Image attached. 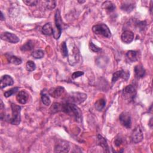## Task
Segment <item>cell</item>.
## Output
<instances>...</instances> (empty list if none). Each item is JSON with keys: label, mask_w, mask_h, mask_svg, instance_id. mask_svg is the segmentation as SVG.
I'll return each mask as SVG.
<instances>
[{"label": "cell", "mask_w": 153, "mask_h": 153, "mask_svg": "<svg viewBox=\"0 0 153 153\" xmlns=\"http://www.w3.org/2000/svg\"><path fill=\"white\" fill-rule=\"evenodd\" d=\"M61 111L72 115L78 122L82 121V112L81 109L74 103L68 102L62 103Z\"/></svg>", "instance_id": "cell-1"}, {"label": "cell", "mask_w": 153, "mask_h": 153, "mask_svg": "<svg viewBox=\"0 0 153 153\" xmlns=\"http://www.w3.org/2000/svg\"><path fill=\"white\" fill-rule=\"evenodd\" d=\"M54 22H55V28L53 29V35L54 38L56 39H58L62 31V20L60 16V13L59 10H57L55 13L54 16Z\"/></svg>", "instance_id": "cell-2"}, {"label": "cell", "mask_w": 153, "mask_h": 153, "mask_svg": "<svg viewBox=\"0 0 153 153\" xmlns=\"http://www.w3.org/2000/svg\"><path fill=\"white\" fill-rule=\"evenodd\" d=\"M11 108L12 116L10 118V123L13 125H19L21 121V107L16 104L11 103Z\"/></svg>", "instance_id": "cell-3"}, {"label": "cell", "mask_w": 153, "mask_h": 153, "mask_svg": "<svg viewBox=\"0 0 153 153\" xmlns=\"http://www.w3.org/2000/svg\"><path fill=\"white\" fill-rule=\"evenodd\" d=\"M93 32L97 34L103 36L106 38H110L111 36V32L108 26L104 23L96 25L92 27Z\"/></svg>", "instance_id": "cell-4"}, {"label": "cell", "mask_w": 153, "mask_h": 153, "mask_svg": "<svg viewBox=\"0 0 153 153\" xmlns=\"http://www.w3.org/2000/svg\"><path fill=\"white\" fill-rule=\"evenodd\" d=\"M87 99V94L82 93H72L68 97V103H81L85 101Z\"/></svg>", "instance_id": "cell-5"}, {"label": "cell", "mask_w": 153, "mask_h": 153, "mask_svg": "<svg viewBox=\"0 0 153 153\" xmlns=\"http://www.w3.org/2000/svg\"><path fill=\"white\" fill-rule=\"evenodd\" d=\"M136 94V90L132 85H127L123 91V95L125 99L128 101L133 100Z\"/></svg>", "instance_id": "cell-6"}, {"label": "cell", "mask_w": 153, "mask_h": 153, "mask_svg": "<svg viewBox=\"0 0 153 153\" xmlns=\"http://www.w3.org/2000/svg\"><path fill=\"white\" fill-rule=\"evenodd\" d=\"M68 62L69 65L74 66L79 62V51L77 47L74 45L71 53L68 54Z\"/></svg>", "instance_id": "cell-7"}, {"label": "cell", "mask_w": 153, "mask_h": 153, "mask_svg": "<svg viewBox=\"0 0 153 153\" xmlns=\"http://www.w3.org/2000/svg\"><path fill=\"white\" fill-rule=\"evenodd\" d=\"M70 149L68 142L60 140L56 143L54 147V152H68Z\"/></svg>", "instance_id": "cell-8"}, {"label": "cell", "mask_w": 153, "mask_h": 153, "mask_svg": "<svg viewBox=\"0 0 153 153\" xmlns=\"http://www.w3.org/2000/svg\"><path fill=\"white\" fill-rule=\"evenodd\" d=\"M121 124L126 128H130L131 126V119L129 113L127 112H122L119 117Z\"/></svg>", "instance_id": "cell-9"}, {"label": "cell", "mask_w": 153, "mask_h": 153, "mask_svg": "<svg viewBox=\"0 0 153 153\" xmlns=\"http://www.w3.org/2000/svg\"><path fill=\"white\" fill-rule=\"evenodd\" d=\"M130 76V72L124 70H120L113 74L112 78V82H115L119 78H122L125 81H127Z\"/></svg>", "instance_id": "cell-10"}, {"label": "cell", "mask_w": 153, "mask_h": 153, "mask_svg": "<svg viewBox=\"0 0 153 153\" xmlns=\"http://www.w3.org/2000/svg\"><path fill=\"white\" fill-rule=\"evenodd\" d=\"M1 39L2 40L7 41L10 43L16 44L19 41V38L15 35L12 33H10L8 32H3L1 34Z\"/></svg>", "instance_id": "cell-11"}, {"label": "cell", "mask_w": 153, "mask_h": 153, "mask_svg": "<svg viewBox=\"0 0 153 153\" xmlns=\"http://www.w3.org/2000/svg\"><path fill=\"white\" fill-rule=\"evenodd\" d=\"M143 139V133L139 126H137L131 133V140L134 143L140 142Z\"/></svg>", "instance_id": "cell-12"}, {"label": "cell", "mask_w": 153, "mask_h": 153, "mask_svg": "<svg viewBox=\"0 0 153 153\" xmlns=\"http://www.w3.org/2000/svg\"><path fill=\"white\" fill-rule=\"evenodd\" d=\"M65 92V88L61 86L51 88L48 91V94L54 98H58L60 97Z\"/></svg>", "instance_id": "cell-13"}, {"label": "cell", "mask_w": 153, "mask_h": 153, "mask_svg": "<svg viewBox=\"0 0 153 153\" xmlns=\"http://www.w3.org/2000/svg\"><path fill=\"white\" fill-rule=\"evenodd\" d=\"M14 84V80L12 77L8 75H4L1 76L0 81L1 88L2 89L7 86L12 85Z\"/></svg>", "instance_id": "cell-14"}, {"label": "cell", "mask_w": 153, "mask_h": 153, "mask_svg": "<svg viewBox=\"0 0 153 153\" xmlns=\"http://www.w3.org/2000/svg\"><path fill=\"white\" fill-rule=\"evenodd\" d=\"M121 38L123 42L129 44L134 39V33L130 30H125L121 34Z\"/></svg>", "instance_id": "cell-15"}, {"label": "cell", "mask_w": 153, "mask_h": 153, "mask_svg": "<svg viewBox=\"0 0 153 153\" xmlns=\"http://www.w3.org/2000/svg\"><path fill=\"white\" fill-rule=\"evenodd\" d=\"M29 94L25 90L19 91L16 96V99L17 102L21 104H25L27 102Z\"/></svg>", "instance_id": "cell-16"}, {"label": "cell", "mask_w": 153, "mask_h": 153, "mask_svg": "<svg viewBox=\"0 0 153 153\" xmlns=\"http://www.w3.org/2000/svg\"><path fill=\"white\" fill-rule=\"evenodd\" d=\"M134 7V2L133 1H124L121 5V8L127 13L131 12Z\"/></svg>", "instance_id": "cell-17"}, {"label": "cell", "mask_w": 153, "mask_h": 153, "mask_svg": "<svg viewBox=\"0 0 153 153\" xmlns=\"http://www.w3.org/2000/svg\"><path fill=\"white\" fill-rule=\"evenodd\" d=\"M126 57L130 62H136L139 59V52L135 50L128 51L126 53Z\"/></svg>", "instance_id": "cell-18"}, {"label": "cell", "mask_w": 153, "mask_h": 153, "mask_svg": "<svg viewBox=\"0 0 153 153\" xmlns=\"http://www.w3.org/2000/svg\"><path fill=\"white\" fill-rule=\"evenodd\" d=\"M97 143L99 146H100L106 152H108V145L107 143V141L105 138H104L100 134L97 135Z\"/></svg>", "instance_id": "cell-19"}, {"label": "cell", "mask_w": 153, "mask_h": 153, "mask_svg": "<svg viewBox=\"0 0 153 153\" xmlns=\"http://www.w3.org/2000/svg\"><path fill=\"white\" fill-rule=\"evenodd\" d=\"M134 71L136 75L138 78H142L145 74V70L141 64L137 65L134 68Z\"/></svg>", "instance_id": "cell-20"}, {"label": "cell", "mask_w": 153, "mask_h": 153, "mask_svg": "<svg viewBox=\"0 0 153 153\" xmlns=\"http://www.w3.org/2000/svg\"><path fill=\"white\" fill-rule=\"evenodd\" d=\"M53 29L50 23L45 24V25L42 28V33L45 35H51L53 34Z\"/></svg>", "instance_id": "cell-21"}, {"label": "cell", "mask_w": 153, "mask_h": 153, "mask_svg": "<svg viewBox=\"0 0 153 153\" xmlns=\"http://www.w3.org/2000/svg\"><path fill=\"white\" fill-rule=\"evenodd\" d=\"M7 59L10 63L16 65H20L22 62L21 58L17 57L16 56H12V55H10V54L7 55Z\"/></svg>", "instance_id": "cell-22"}, {"label": "cell", "mask_w": 153, "mask_h": 153, "mask_svg": "<svg viewBox=\"0 0 153 153\" xmlns=\"http://www.w3.org/2000/svg\"><path fill=\"white\" fill-rule=\"evenodd\" d=\"M105 105H106V100L104 99H100L97 100L94 104L96 109L99 111H102L104 108Z\"/></svg>", "instance_id": "cell-23"}, {"label": "cell", "mask_w": 153, "mask_h": 153, "mask_svg": "<svg viewBox=\"0 0 153 153\" xmlns=\"http://www.w3.org/2000/svg\"><path fill=\"white\" fill-rule=\"evenodd\" d=\"M102 8L108 11L112 12L115 9V5L111 1H105L102 4Z\"/></svg>", "instance_id": "cell-24"}, {"label": "cell", "mask_w": 153, "mask_h": 153, "mask_svg": "<svg viewBox=\"0 0 153 153\" xmlns=\"http://www.w3.org/2000/svg\"><path fill=\"white\" fill-rule=\"evenodd\" d=\"M34 45L32 41L29 40L27 42H26L24 45H23L20 49L23 51H30L33 48Z\"/></svg>", "instance_id": "cell-25"}, {"label": "cell", "mask_w": 153, "mask_h": 153, "mask_svg": "<svg viewBox=\"0 0 153 153\" xmlns=\"http://www.w3.org/2000/svg\"><path fill=\"white\" fill-rule=\"evenodd\" d=\"M62 109V103H54L50 108L51 113L54 114L58 112H61Z\"/></svg>", "instance_id": "cell-26"}, {"label": "cell", "mask_w": 153, "mask_h": 153, "mask_svg": "<svg viewBox=\"0 0 153 153\" xmlns=\"http://www.w3.org/2000/svg\"><path fill=\"white\" fill-rule=\"evenodd\" d=\"M44 52L42 50H36L33 51L32 53V56L36 59H39L42 58L44 57Z\"/></svg>", "instance_id": "cell-27"}, {"label": "cell", "mask_w": 153, "mask_h": 153, "mask_svg": "<svg viewBox=\"0 0 153 153\" xmlns=\"http://www.w3.org/2000/svg\"><path fill=\"white\" fill-rule=\"evenodd\" d=\"M41 100L42 102V103L46 105V106H48L50 105L51 103V100L48 97V96H47L45 93H44V92L41 93Z\"/></svg>", "instance_id": "cell-28"}, {"label": "cell", "mask_w": 153, "mask_h": 153, "mask_svg": "<svg viewBox=\"0 0 153 153\" xmlns=\"http://www.w3.org/2000/svg\"><path fill=\"white\" fill-rule=\"evenodd\" d=\"M26 70L29 72H32L33 71L35 68H36V65L35 64V63L32 61V60H29L27 62L26 65Z\"/></svg>", "instance_id": "cell-29"}, {"label": "cell", "mask_w": 153, "mask_h": 153, "mask_svg": "<svg viewBox=\"0 0 153 153\" xmlns=\"http://www.w3.org/2000/svg\"><path fill=\"white\" fill-rule=\"evenodd\" d=\"M19 90V87H14V88H12L6 91H5L4 93V96L5 97H8L10 96H11V95L15 94L16 93H17Z\"/></svg>", "instance_id": "cell-30"}, {"label": "cell", "mask_w": 153, "mask_h": 153, "mask_svg": "<svg viewBox=\"0 0 153 153\" xmlns=\"http://www.w3.org/2000/svg\"><path fill=\"white\" fill-rule=\"evenodd\" d=\"M61 53L64 57H66L68 56V51L67 45L65 42H63L61 44Z\"/></svg>", "instance_id": "cell-31"}, {"label": "cell", "mask_w": 153, "mask_h": 153, "mask_svg": "<svg viewBox=\"0 0 153 153\" xmlns=\"http://www.w3.org/2000/svg\"><path fill=\"white\" fill-rule=\"evenodd\" d=\"M46 8L48 10L54 9L56 6V1H45Z\"/></svg>", "instance_id": "cell-32"}, {"label": "cell", "mask_w": 153, "mask_h": 153, "mask_svg": "<svg viewBox=\"0 0 153 153\" xmlns=\"http://www.w3.org/2000/svg\"><path fill=\"white\" fill-rule=\"evenodd\" d=\"M89 47H90V49L93 52H99L102 50V49L100 48H99L97 45H94L92 42H90Z\"/></svg>", "instance_id": "cell-33"}, {"label": "cell", "mask_w": 153, "mask_h": 153, "mask_svg": "<svg viewBox=\"0 0 153 153\" xmlns=\"http://www.w3.org/2000/svg\"><path fill=\"white\" fill-rule=\"evenodd\" d=\"M23 2L29 6H35L36 5H37V4L38 3V1L37 0H26V1H23Z\"/></svg>", "instance_id": "cell-34"}, {"label": "cell", "mask_w": 153, "mask_h": 153, "mask_svg": "<svg viewBox=\"0 0 153 153\" xmlns=\"http://www.w3.org/2000/svg\"><path fill=\"white\" fill-rule=\"evenodd\" d=\"M122 143H123V139L119 136H117L114 139V145L116 146H120L122 144Z\"/></svg>", "instance_id": "cell-35"}, {"label": "cell", "mask_w": 153, "mask_h": 153, "mask_svg": "<svg viewBox=\"0 0 153 153\" xmlns=\"http://www.w3.org/2000/svg\"><path fill=\"white\" fill-rule=\"evenodd\" d=\"M84 75V72H82V71H76V72H75L72 74V79H75L76 78H78L79 76H81L82 75Z\"/></svg>", "instance_id": "cell-36"}, {"label": "cell", "mask_w": 153, "mask_h": 153, "mask_svg": "<svg viewBox=\"0 0 153 153\" xmlns=\"http://www.w3.org/2000/svg\"><path fill=\"white\" fill-rule=\"evenodd\" d=\"M4 19H5V17H4V15H3L2 12H1V20H4Z\"/></svg>", "instance_id": "cell-37"}, {"label": "cell", "mask_w": 153, "mask_h": 153, "mask_svg": "<svg viewBox=\"0 0 153 153\" xmlns=\"http://www.w3.org/2000/svg\"><path fill=\"white\" fill-rule=\"evenodd\" d=\"M78 2H79V3H83V2H85V1H78Z\"/></svg>", "instance_id": "cell-38"}]
</instances>
